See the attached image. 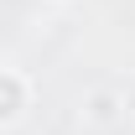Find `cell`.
Masks as SVG:
<instances>
[{
	"label": "cell",
	"mask_w": 135,
	"mask_h": 135,
	"mask_svg": "<svg viewBox=\"0 0 135 135\" xmlns=\"http://www.w3.org/2000/svg\"><path fill=\"white\" fill-rule=\"evenodd\" d=\"M83 125L88 130H114V125H125L130 119V94L119 83H99L94 94H83Z\"/></svg>",
	"instance_id": "cell-1"
},
{
	"label": "cell",
	"mask_w": 135,
	"mask_h": 135,
	"mask_svg": "<svg viewBox=\"0 0 135 135\" xmlns=\"http://www.w3.org/2000/svg\"><path fill=\"white\" fill-rule=\"evenodd\" d=\"M26 109H31V78L16 68H0V130L26 119Z\"/></svg>",
	"instance_id": "cell-2"
}]
</instances>
